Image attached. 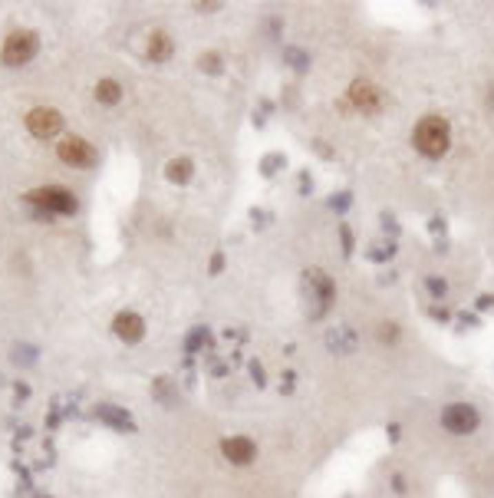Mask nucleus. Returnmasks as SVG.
Returning a JSON list of instances; mask_svg holds the SVG:
<instances>
[{"label":"nucleus","instance_id":"nucleus-11","mask_svg":"<svg viewBox=\"0 0 494 498\" xmlns=\"http://www.w3.org/2000/svg\"><path fill=\"white\" fill-rule=\"evenodd\" d=\"M172 50H175V43H172V37L165 30H155L149 37V46H145V53H149L152 63H165L168 57H172Z\"/></svg>","mask_w":494,"mask_h":498},{"label":"nucleus","instance_id":"nucleus-21","mask_svg":"<svg viewBox=\"0 0 494 498\" xmlns=\"http://www.w3.org/2000/svg\"><path fill=\"white\" fill-rule=\"evenodd\" d=\"M379 337H382V340H395V337H399V327H395V323H389V320H386V327L379 330Z\"/></svg>","mask_w":494,"mask_h":498},{"label":"nucleus","instance_id":"nucleus-12","mask_svg":"<svg viewBox=\"0 0 494 498\" xmlns=\"http://www.w3.org/2000/svg\"><path fill=\"white\" fill-rule=\"evenodd\" d=\"M99 419H105L109 426H116V429H122V432H129L132 429V416L129 412H122V409H116V406H99Z\"/></svg>","mask_w":494,"mask_h":498},{"label":"nucleus","instance_id":"nucleus-20","mask_svg":"<svg viewBox=\"0 0 494 498\" xmlns=\"http://www.w3.org/2000/svg\"><path fill=\"white\" fill-rule=\"evenodd\" d=\"M198 343H208V333L201 330V327H198V330L192 333V337H188V350H195Z\"/></svg>","mask_w":494,"mask_h":498},{"label":"nucleus","instance_id":"nucleus-22","mask_svg":"<svg viewBox=\"0 0 494 498\" xmlns=\"http://www.w3.org/2000/svg\"><path fill=\"white\" fill-rule=\"evenodd\" d=\"M340 235H343V251L349 255V251H353V235H349V228L340 225Z\"/></svg>","mask_w":494,"mask_h":498},{"label":"nucleus","instance_id":"nucleus-5","mask_svg":"<svg viewBox=\"0 0 494 498\" xmlns=\"http://www.w3.org/2000/svg\"><path fill=\"white\" fill-rule=\"evenodd\" d=\"M56 155H60V162H66V166H73V168H92L96 162H99V152L92 149L86 139H79V136L60 139Z\"/></svg>","mask_w":494,"mask_h":498},{"label":"nucleus","instance_id":"nucleus-26","mask_svg":"<svg viewBox=\"0 0 494 498\" xmlns=\"http://www.w3.org/2000/svg\"><path fill=\"white\" fill-rule=\"evenodd\" d=\"M491 303H494V297H491V294H484V297L478 301V307H491Z\"/></svg>","mask_w":494,"mask_h":498},{"label":"nucleus","instance_id":"nucleus-25","mask_svg":"<svg viewBox=\"0 0 494 498\" xmlns=\"http://www.w3.org/2000/svg\"><path fill=\"white\" fill-rule=\"evenodd\" d=\"M221 268H225V257H221V255H214V257H211V271L218 274Z\"/></svg>","mask_w":494,"mask_h":498},{"label":"nucleus","instance_id":"nucleus-18","mask_svg":"<svg viewBox=\"0 0 494 498\" xmlns=\"http://www.w3.org/2000/svg\"><path fill=\"white\" fill-rule=\"evenodd\" d=\"M287 60H290V66H294V70H307V53H303V50H297V46H290V50H287Z\"/></svg>","mask_w":494,"mask_h":498},{"label":"nucleus","instance_id":"nucleus-1","mask_svg":"<svg viewBox=\"0 0 494 498\" xmlns=\"http://www.w3.org/2000/svg\"><path fill=\"white\" fill-rule=\"evenodd\" d=\"M412 142H415V149H419L422 155L442 159V155L451 149V126L442 119V116H425V119L415 126Z\"/></svg>","mask_w":494,"mask_h":498},{"label":"nucleus","instance_id":"nucleus-6","mask_svg":"<svg viewBox=\"0 0 494 498\" xmlns=\"http://www.w3.org/2000/svg\"><path fill=\"white\" fill-rule=\"evenodd\" d=\"M307 290H310V297L316 301L313 310H310V317H323V314L329 310V303H333V297H336L333 281H329L320 268H310V271H307Z\"/></svg>","mask_w":494,"mask_h":498},{"label":"nucleus","instance_id":"nucleus-23","mask_svg":"<svg viewBox=\"0 0 494 498\" xmlns=\"http://www.w3.org/2000/svg\"><path fill=\"white\" fill-rule=\"evenodd\" d=\"M329 205H333L336 212H346V205H349V195H340V198H333Z\"/></svg>","mask_w":494,"mask_h":498},{"label":"nucleus","instance_id":"nucleus-3","mask_svg":"<svg viewBox=\"0 0 494 498\" xmlns=\"http://www.w3.org/2000/svg\"><path fill=\"white\" fill-rule=\"evenodd\" d=\"M37 50H40V40H37V33L33 30H14L7 40H3V50H0V57L7 66H23V63H30L37 57Z\"/></svg>","mask_w":494,"mask_h":498},{"label":"nucleus","instance_id":"nucleus-8","mask_svg":"<svg viewBox=\"0 0 494 498\" xmlns=\"http://www.w3.org/2000/svg\"><path fill=\"white\" fill-rule=\"evenodd\" d=\"M221 452L234 466H251L257 459V446H254V439H247V436H231L221 442Z\"/></svg>","mask_w":494,"mask_h":498},{"label":"nucleus","instance_id":"nucleus-16","mask_svg":"<svg viewBox=\"0 0 494 498\" xmlns=\"http://www.w3.org/2000/svg\"><path fill=\"white\" fill-rule=\"evenodd\" d=\"M280 166H287V159L280 155V152H270V155H264V166H260V172H264V175H274Z\"/></svg>","mask_w":494,"mask_h":498},{"label":"nucleus","instance_id":"nucleus-15","mask_svg":"<svg viewBox=\"0 0 494 498\" xmlns=\"http://www.w3.org/2000/svg\"><path fill=\"white\" fill-rule=\"evenodd\" d=\"M327 343H329V347H343V353H349V350L356 347L353 333H343V330H340V333H336V330H329V333H327Z\"/></svg>","mask_w":494,"mask_h":498},{"label":"nucleus","instance_id":"nucleus-2","mask_svg":"<svg viewBox=\"0 0 494 498\" xmlns=\"http://www.w3.org/2000/svg\"><path fill=\"white\" fill-rule=\"evenodd\" d=\"M33 208L40 215H76V198L70 188H63V185H46V188H33L30 195H27Z\"/></svg>","mask_w":494,"mask_h":498},{"label":"nucleus","instance_id":"nucleus-17","mask_svg":"<svg viewBox=\"0 0 494 498\" xmlns=\"http://www.w3.org/2000/svg\"><path fill=\"white\" fill-rule=\"evenodd\" d=\"M425 287H429V294H432V297H438V301L449 294V284H445L442 277H429V281H425Z\"/></svg>","mask_w":494,"mask_h":498},{"label":"nucleus","instance_id":"nucleus-19","mask_svg":"<svg viewBox=\"0 0 494 498\" xmlns=\"http://www.w3.org/2000/svg\"><path fill=\"white\" fill-rule=\"evenodd\" d=\"M201 70L221 73V57H218V53H201Z\"/></svg>","mask_w":494,"mask_h":498},{"label":"nucleus","instance_id":"nucleus-24","mask_svg":"<svg viewBox=\"0 0 494 498\" xmlns=\"http://www.w3.org/2000/svg\"><path fill=\"white\" fill-rule=\"evenodd\" d=\"M251 373H254L257 386H264V370H260V363H251Z\"/></svg>","mask_w":494,"mask_h":498},{"label":"nucleus","instance_id":"nucleus-9","mask_svg":"<svg viewBox=\"0 0 494 498\" xmlns=\"http://www.w3.org/2000/svg\"><path fill=\"white\" fill-rule=\"evenodd\" d=\"M349 103L356 109H362V112H375V109L382 106V96H379V90H375L369 79H356V83L349 86Z\"/></svg>","mask_w":494,"mask_h":498},{"label":"nucleus","instance_id":"nucleus-7","mask_svg":"<svg viewBox=\"0 0 494 498\" xmlns=\"http://www.w3.org/2000/svg\"><path fill=\"white\" fill-rule=\"evenodd\" d=\"M27 129L37 139H53L63 129V116L53 106H37L27 112Z\"/></svg>","mask_w":494,"mask_h":498},{"label":"nucleus","instance_id":"nucleus-10","mask_svg":"<svg viewBox=\"0 0 494 498\" xmlns=\"http://www.w3.org/2000/svg\"><path fill=\"white\" fill-rule=\"evenodd\" d=\"M112 327H116V337L125 340V343H138V340L145 337V323H142V317L132 314V310H122Z\"/></svg>","mask_w":494,"mask_h":498},{"label":"nucleus","instance_id":"nucleus-4","mask_svg":"<svg viewBox=\"0 0 494 498\" xmlns=\"http://www.w3.org/2000/svg\"><path fill=\"white\" fill-rule=\"evenodd\" d=\"M481 416L475 406H468V403H451V406L442 409V426L449 429L451 436H471L475 429H478Z\"/></svg>","mask_w":494,"mask_h":498},{"label":"nucleus","instance_id":"nucleus-27","mask_svg":"<svg viewBox=\"0 0 494 498\" xmlns=\"http://www.w3.org/2000/svg\"><path fill=\"white\" fill-rule=\"evenodd\" d=\"M491 106H494V90H491Z\"/></svg>","mask_w":494,"mask_h":498},{"label":"nucleus","instance_id":"nucleus-14","mask_svg":"<svg viewBox=\"0 0 494 498\" xmlns=\"http://www.w3.org/2000/svg\"><path fill=\"white\" fill-rule=\"evenodd\" d=\"M96 99L105 103V106H112V103L122 99V86L116 79H99V83H96Z\"/></svg>","mask_w":494,"mask_h":498},{"label":"nucleus","instance_id":"nucleus-13","mask_svg":"<svg viewBox=\"0 0 494 498\" xmlns=\"http://www.w3.org/2000/svg\"><path fill=\"white\" fill-rule=\"evenodd\" d=\"M192 172H195L192 159H172V162H168V168H165L168 181H178V185H185V181L192 179Z\"/></svg>","mask_w":494,"mask_h":498}]
</instances>
